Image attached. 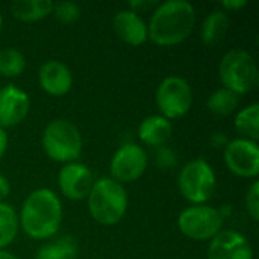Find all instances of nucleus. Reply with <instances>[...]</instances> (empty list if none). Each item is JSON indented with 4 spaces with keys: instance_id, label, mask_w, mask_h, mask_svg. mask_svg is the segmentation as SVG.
Returning <instances> with one entry per match:
<instances>
[{
    "instance_id": "f257e3e1",
    "label": "nucleus",
    "mask_w": 259,
    "mask_h": 259,
    "mask_svg": "<svg viewBox=\"0 0 259 259\" xmlns=\"http://www.w3.org/2000/svg\"><path fill=\"white\" fill-rule=\"evenodd\" d=\"M196 24V9L187 0H167L156 6L147 24L149 38L158 46L185 41Z\"/></svg>"
},
{
    "instance_id": "f03ea898",
    "label": "nucleus",
    "mask_w": 259,
    "mask_h": 259,
    "mask_svg": "<svg viewBox=\"0 0 259 259\" xmlns=\"http://www.w3.org/2000/svg\"><path fill=\"white\" fill-rule=\"evenodd\" d=\"M62 203L49 188L32 191L21 205L18 223L26 235L33 240H49L61 228Z\"/></svg>"
},
{
    "instance_id": "7ed1b4c3",
    "label": "nucleus",
    "mask_w": 259,
    "mask_h": 259,
    "mask_svg": "<svg viewBox=\"0 0 259 259\" xmlns=\"http://www.w3.org/2000/svg\"><path fill=\"white\" fill-rule=\"evenodd\" d=\"M127 209V193L124 187L112 178L97 179L88 194V211L91 217L103 225L118 223Z\"/></svg>"
},
{
    "instance_id": "20e7f679",
    "label": "nucleus",
    "mask_w": 259,
    "mask_h": 259,
    "mask_svg": "<svg viewBox=\"0 0 259 259\" xmlns=\"http://www.w3.org/2000/svg\"><path fill=\"white\" fill-rule=\"evenodd\" d=\"M42 149L46 155L56 162L70 164L82 153L83 141L76 124L65 118H56L50 121L41 137Z\"/></svg>"
},
{
    "instance_id": "39448f33",
    "label": "nucleus",
    "mask_w": 259,
    "mask_h": 259,
    "mask_svg": "<svg viewBox=\"0 0 259 259\" xmlns=\"http://www.w3.org/2000/svg\"><path fill=\"white\" fill-rule=\"evenodd\" d=\"M219 77L225 88L235 94H247L258 83V67L255 58L243 49L229 50L220 61Z\"/></svg>"
},
{
    "instance_id": "423d86ee",
    "label": "nucleus",
    "mask_w": 259,
    "mask_h": 259,
    "mask_svg": "<svg viewBox=\"0 0 259 259\" xmlns=\"http://www.w3.org/2000/svg\"><path fill=\"white\" fill-rule=\"evenodd\" d=\"M179 191L193 205H205L215 193L217 178L212 167L203 159H193L179 173Z\"/></svg>"
},
{
    "instance_id": "0eeeda50",
    "label": "nucleus",
    "mask_w": 259,
    "mask_h": 259,
    "mask_svg": "<svg viewBox=\"0 0 259 259\" xmlns=\"http://www.w3.org/2000/svg\"><path fill=\"white\" fill-rule=\"evenodd\" d=\"M223 215L220 209L206 205H193L185 208L178 217L179 231L197 241L212 240L223 228Z\"/></svg>"
},
{
    "instance_id": "6e6552de",
    "label": "nucleus",
    "mask_w": 259,
    "mask_h": 259,
    "mask_svg": "<svg viewBox=\"0 0 259 259\" xmlns=\"http://www.w3.org/2000/svg\"><path fill=\"white\" fill-rule=\"evenodd\" d=\"M156 105L167 120L184 117L193 105V90L181 76L165 77L156 90Z\"/></svg>"
},
{
    "instance_id": "1a4fd4ad",
    "label": "nucleus",
    "mask_w": 259,
    "mask_h": 259,
    "mask_svg": "<svg viewBox=\"0 0 259 259\" xmlns=\"http://www.w3.org/2000/svg\"><path fill=\"white\" fill-rule=\"evenodd\" d=\"M147 168V153L146 150L135 144L126 143L123 144L112 156L109 170L112 179L120 182L121 185L126 182H134L140 179Z\"/></svg>"
},
{
    "instance_id": "9d476101",
    "label": "nucleus",
    "mask_w": 259,
    "mask_h": 259,
    "mask_svg": "<svg viewBox=\"0 0 259 259\" xmlns=\"http://www.w3.org/2000/svg\"><path fill=\"white\" fill-rule=\"evenodd\" d=\"M225 162L231 173L240 178H256L259 175L258 143L244 138L229 140L225 147Z\"/></svg>"
},
{
    "instance_id": "9b49d317",
    "label": "nucleus",
    "mask_w": 259,
    "mask_h": 259,
    "mask_svg": "<svg viewBox=\"0 0 259 259\" xmlns=\"http://www.w3.org/2000/svg\"><path fill=\"white\" fill-rule=\"evenodd\" d=\"M96 179L93 171L80 162L65 164L58 176V184L62 194L71 200H82L88 197Z\"/></svg>"
},
{
    "instance_id": "f8f14e48",
    "label": "nucleus",
    "mask_w": 259,
    "mask_h": 259,
    "mask_svg": "<svg viewBox=\"0 0 259 259\" xmlns=\"http://www.w3.org/2000/svg\"><path fill=\"white\" fill-rule=\"evenodd\" d=\"M208 259H253V249L243 234L220 231L209 243Z\"/></svg>"
},
{
    "instance_id": "ddd939ff",
    "label": "nucleus",
    "mask_w": 259,
    "mask_h": 259,
    "mask_svg": "<svg viewBox=\"0 0 259 259\" xmlns=\"http://www.w3.org/2000/svg\"><path fill=\"white\" fill-rule=\"evenodd\" d=\"M29 94L9 83L0 90V127H12L20 124L29 114Z\"/></svg>"
},
{
    "instance_id": "4468645a",
    "label": "nucleus",
    "mask_w": 259,
    "mask_h": 259,
    "mask_svg": "<svg viewBox=\"0 0 259 259\" xmlns=\"http://www.w3.org/2000/svg\"><path fill=\"white\" fill-rule=\"evenodd\" d=\"M39 87L50 96H65L73 85V74L70 68L61 61H46L38 71Z\"/></svg>"
},
{
    "instance_id": "2eb2a0df",
    "label": "nucleus",
    "mask_w": 259,
    "mask_h": 259,
    "mask_svg": "<svg viewBox=\"0 0 259 259\" xmlns=\"http://www.w3.org/2000/svg\"><path fill=\"white\" fill-rule=\"evenodd\" d=\"M112 26L117 36L131 46H141L149 38L146 21L132 9L118 11L114 15Z\"/></svg>"
},
{
    "instance_id": "dca6fc26",
    "label": "nucleus",
    "mask_w": 259,
    "mask_h": 259,
    "mask_svg": "<svg viewBox=\"0 0 259 259\" xmlns=\"http://www.w3.org/2000/svg\"><path fill=\"white\" fill-rule=\"evenodd\" d=\"M173 124L162 115H149L138 126V138L153 147H162L171 138Z\"/></svg>"
},
{
    "instance_id": "f3484780",
    "label": "nucleus",
    "mask_w": 259,
    "mask_h": 259,
    "mask_svg": "<svg viewBox=\"0 0 259 259\" xmlns=\"http://www.w3.org/2000/svg\"><path fill=\"white\" fill-rule=\"evenodd\" d=\"M229 29V17L223 9H214L202 23V41L208 46H214L222 41Z\"/></svg>"
},
{
    "instance_id": "a211bd4d",
    "label": "nucleus",
    "mask_w": 259,
    "mask_h": 259,
    "mask_svg": "<svg viewBox=\"0 0 259 259\" xmlns=\"http://www.w3.org/2000/svg\"><path fill=\"white\" fill-rule=\"evenodd\" d=\"M53 11V2L50 0H17L11 3V12L21 21H36Z\"/></svg>"
},
{
    "instance_id": "6ab92c4d",
    "label": "nucleus",
    "mask_w": 259,
    "mask_h": 259,
    "mask_svg": "<svg viewBox=\"0 0 259 259\" xmlns=\"http://www.w3.org/2000/svg\"><path fill=\"white\" fill-rule=\"evenodd\" d=\"M235 129L241 138L258 143L259 138V105L252 103L241 109L235 117Z\"/></svg>"
},
{
    "instance_id": "aec40b11",
    "label": "nucleus",
    "mask_w": 259,
    "mask_h": 259,
    "mask_svg": "<svg viewBox=\"0 0 259 259\" xmlns=\"http://www.w3.org/2000/svg\"><path fill=\"white\" fill-rule=\"evenodd\" d=\"M77 255V244L71 237H61L52 243L42 244L35 259H74Z\"/></svg>"
},
{
    "instance_id": "412c9836",
    "label": "nucleus",
    "mask_w": 259,
    "mask_h": 259,
    "mask_svg": "<svg viewBox=\"0 0 259 259\" xmlns=\"http://www.w3.org/2000/svg\"><path fill=\"white\" fill-rule=\"evenodd\" d=\"M206 106L215 115H220V117L231 115L238 106V94H235L234 91L222 87V88L215 90L208 97Z\"/></svg>"
},
{
    "instance_id": "4be33fe9",
    "label": "nucleus",
    "mask_w": 259,
    "mask_h": 259,
    "mask_svg": "<svg viewBox=\"0 0 259 259\" xmlns=\"http://www.w3.org/2000/svg\"><path fill=\"white\" fill-rule=\"evenodd\" d=\"M18 215L15 209L5 202H0V249L8 247L18 232Z\"/></svg>"
},
{
    "instance_id": "5701e85b",
    "label": "nucleus",
    "mask_w": 259,
    "mask_h": 259,
    "mask_svg": "<svg viewBox=\"0 0 259 259\" xmlns=\"http://www.w3.org/2000/svg\"><path fill=\"white\" fill-rule=\"evenodd\" d=\"M26 68L24 55L14 47L0 49V74L5 77L20 76Z\"/></svg>"
},
{
    "instance_id": "b1692460",
    "label": "nucleus",
    "mask_w": 259,
    "mask_h": 259,
    "mask_svg": "<svg viewBox=\"0 0 259 259\" xmlns=\"http://www.w3.org/2000/svg\"><path fill=\"white\" fill-rule=\"evenodd\" d=\"M52 12L62 24H71L80 17V6L74 2H58L53 3Z\"/></svg>"
},
{
    "instance_id": "393cba45",
    "label": "nucleus",
    "mask_w": 259,
    "mask_h": 259,
    "mask_svg": "<svg viewBox=\"0 0 259 259\" xmlns=\"http://www.w3.org/2000/svg\"><path fill=\"white\" fill-rule=\"evenodd\" d=\"M246 209L249 212V215L252 217V220H258L259 219V182L255 181L250 188L247 190L246 194Z\"/></svg>"
},
{
    "instance_id": "a878e982",
    "label": "nucleus",
    "mask_w": 259,
    "mask_h": 259,
    "mask_svg": "<svg viewBox=\"0 0 259 259\" xmlns=\"http://www.w3.org/2000/svg\"><path fill=\"white\" fill-rule=\"evenodd\" d=\"M156 164L161 168H170V167L176 165V155L173 153L171 149L162 146V147H159V150L156 153Z\"/></svg>"
},
{
    "instance_id": "bb28decb",
    "label": "nucleus",
    "mask_w": 259,
    "mask_h": 259,
    "mask_svg": "<svg viewBox=\"0 0 259 259\" xmlns=\"http://www.w3.org/2000/svg\"><path fill=\"white\" fill-rule=\"evenodd\" d=\"M223 5V11L228 9V11H238L241 8H244L247 5V0H225L222 2Z\"/></svg>"
},
{
    "instance_id": "cd10ccee",
    "label": "nucleus",
    "mask_w": 259,
    "mask_h": 259,
    "mask_svg": "<svg viewBox=\"0 0 259 259\" xmlns=\"http://www.w3.org/2000/svg\"><path fill=\"white\" fill-rule=\"evenodd\" d=\"M9 191H11L9 181L6 179L5 175L0 173V202H3V199H6L9 196Z\"/></svg>"
},
{
    "instance_id": "c85d7f7f",
    "label": "nucleus",
    "mask_w": 259,
    "mask_h": 259,
    "mask_svg": "<svg viewBox=\"0 0 259 259\" xmlns=\"http://www.w3.org/2000/svg\"><path fill=\"white\" fill-rule=\"evenodd\" d=\"M228 143H229V140L226 138V135H223V134H220V132H217V134H214V135L211 137V144H212L214 147H222V149H225Z\"/></svg>"
},
{
    "instance_id": "c756f323",
    "label": "nucleus",
    "mask_w": 259,
    "mask_h": 259,
    "mask_svg": "<svg viewBox=\"0 0 259 259\" xmlns=\"http://www.w3.org/2000/svg\"><path fill=\"white\" fill-rule=\"evenodd\" d=\"M6 149H8V135H6L5 129L0 127V158L5 155Z\"/></svg>"
},
{
    "instance_id": "7c9ffc66",
    "label": "nucleus",
    "mask_w": 259,
    "mask_h": 259,
    "mask_svg": "<svg viewBox=\"0 0 259 259\" xmlns=\"http://www.w3.org/2000/svg\"><path fill=\"white\" fill-rule=\"evenodd\" d=\"M132 8H138V11L141 9V8H147V6H152L153 5V2H141V0H138V2H131L129 3ZM137 11V12H138Z\"/></svg>"
},
{
    "instance_id": "2f4dec72",
    "label": "nucleus",
    "mask_w": 259,
    "mask_h": 259,
    "mask_svg": "<svg viewBox=\"0 0 259 259\" xmlns=\"http://www.w3.org/2000/svg\"><path fill=\"white\" fill-rule=\"evenodd\" d=\"M0 259H17L11 252L5 250V249H0Z\"/></svg>"
},
{
    "instance_id": "473e14b6",
    "label": "nucleus",
    "mask_w": 259,
    "mask_h": 259,
    "mask_svg": "<svg viewBox=\"0 0 259 259\" xmlns=\"http://www.w3.org/2000/svg\"><path fill=\"white\" fill-rule=\"evenodd\" d=\"M2 24H3V17H2V12H0V29H2Z\"/></svg>"
}]
</instances>
